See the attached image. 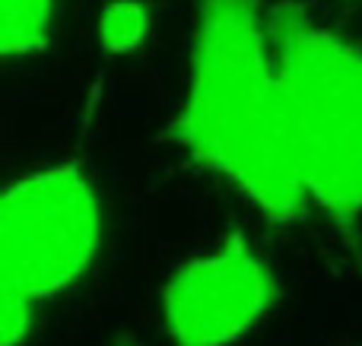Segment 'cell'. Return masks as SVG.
Here are the masks:
<instances>
[{
	"label": "cell",
	"instance_id": "6da1fadb",
	"mask_svg": "<svg viewBox=\"0 0 362 346\" xmlns=\"http://www.w3.org/2000/svg\"><path fill=\"white\" fill-rule=\"evenodd\" d=\"M175 140L270 222L305 213L308 194L264 0H200Z\"/></svg>",
	"mask_w": 362,
	"mask_h": 346
},
{
	"label": "cell",
	"instance_id": "7a4b0ae2",
	"mask_svg": "<svg viewBox=\"0 0 362 346\" xmlns=\"http://www.w3.org/2000/svg\"><path fill=\"white\" fill-rule=\"evenodd\" d=\"M296 165L308 203L362 216V42L321 25L302 4L270 6Z\"/></svg>",
	"mask_w": 362,
	"mask_h": 346
},
{
	"label": "cell",
	"instance_id": "3957f363",
	"mask_svg": "<svg viewBox=\"0 0 362 346\" xmlns=\"http://www.w3.org/2000/svg\"><path fill=\"white\" fill-rule=\"evenodd\" d=\"M102 245V201L76 162L35 169L0 197V286L45 302L83 280Z\"/></svg>",
	"mask_w": 362,
	"mask_h": 346
},
{
	"label": "cell",
	"instance_id": "277c9868",
	"mask_svg": "<svg viewBox=\"0 0 362 346\" xmlns=\"http://www.w3.org/2000/svg\"><path fill=\"white\" fill-rule=\"evenodd\" d=\"M276 302V280L245 235L187 258L163 290V318L175 346H235Z\"/></svg>",
	"mask_w": 362,
	"mask_h": 346
},
{
	"label": "cell",
	"instance_id": "5b68a950",
	"mask_svg": "<svg viewBox=\"0 0 362 346\" xmlns=\"http://www.w3.org/2000/svg\"><path fill=\"white\" fill-rule=\"evenodd\" d=\"M54 0H0V48L6 57H32L48 48Z\"/></svg>",
	"mask_w": 362,
	"mask_h": 346
},
{
	"label": "cell",
	"instance_id": "8992f818",
	"mask_svg": "<svg viewBox=\"0 0 362 346\" xmlns=\"http://www.w3.org/2000/svg\"><path fill=\"white\" fill-rule=\"evenodd\" d=\"M150 25L146 0H108L95 23V38L108 54H134L150 38Z\"/></svg>",
	"mask_w": 362,
	"mask_h": 346
},
{
	"label": "cell",
	"instance_id": "52a82bcc",
	"mask_svg": "<svg viewBox=\"0 0 362 346\" xmlns=\"http://www.w3.org/2000/svg\"><path fill=\"white\" fill-rule=\"evenodd\" d=\"M35 305L23 292L0 286V346H23L29 340Z\"/></svg>",
	"mask_w": 362,
	"mask_h": 346
}]
</instances>
